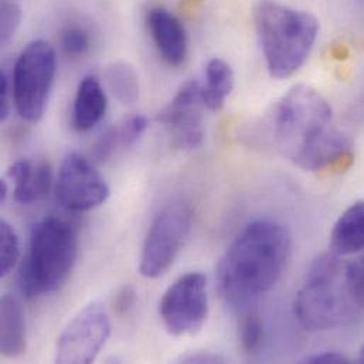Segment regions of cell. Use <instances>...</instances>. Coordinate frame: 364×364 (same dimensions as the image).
<instances>
[{
    "label": "cell",
    "mask_w": 364,
    "mask_h": 364,
    "mask_svg": "<svg viewBox=\"0 0 364 364\" xmlns=\"http://www.w3.org/2000/svg\"><path fill=\"white\" fill-rule=\"evenodd\" d=\"M271 129L281 155L304 171L343 169L352 161V144L338 129L332 107L309 85H295L278 101Z\"/></svg>",
    "instance_id": "cell-1"
},
{
    "label": "cell",
    "mask_w": 364,
    "mask_h": 364,
    "mask_svg": "<svg viewBox=\"0 0 364 364\" xmlns=\"http://www.w3.org/2000/svg\"><path fill=\"white\" fill-rule=\"evenodd\" d=\"M291 234L272 220L242 228L217 267V285L231 306L245 311L281 279L291 255Z\"/></svg>",
    "instance_id": "cell-2"
},
{
    "label": "cell",
    "mask_w": 364,
    "mask_h": 364,
    "mask_svg": "<svg viewBox=\"0 0 364 364\" xmlns=\"http://www.w3.org/2000/svg\"><path fill=\"white\" fill-rule=\"evenodd\" d=\"M364 309L356 262L333 252L318 257L294 301L298 323L308 332H326L352 323Z\"/></svg>",
    "instance_id": "cell-3"
},
{
    "label": "cell",
    "mask_w": 364,
    "mask_h": 364,
    "mask_svg": "<svg viewBox=\"0 0 364 364\" xmlns=\"http://www.w3.org/2000/svg\"><path fill=\"white\" fill-rule=\"evenodd\" d=\"M254 21L271 77L285 80L306 63L319 33L318 18L277 0H259Z\"/></svg>",
    "instance_id": "cell-4"
},
{
    "label": "cell",
    "mask_w": 364,
    "mask_h": 364,
    "mask_svg": "<svg viewBox=\"0 0 364 364\" xmlns=\"http://www.w3.org/2000/svg\"><path fill=\"white\" fill-rule=\"evenodd\" d=\"M78 257L75 228L57 217L38 221L30 235L27 255L20 265L18 282L26 298L54 294L68 281Z\"/></svg>",
    "instance_id": "cell-5"
},
{
    "label": "cell",
    "mask_w": 364,
    "mask_h": 364,
    "mask_svg": "<svg viewBox=\"0 0 364 364\" xmlns=\"http://www.w3.org/2000/svg\"><path fill=\"white\" fill-rule=\"evenodd\" d=\"M57 74V54L46 40L28 43L16 60L11 100L18 117L37 124L46 111Z\"/></svg>",
    "instance_id": "cell-6"
},
{
    "label": "cell",
    "mask_w": 364,
    "mask_h": 364,
    "mask_svg": "<svg viewBox=\"0 0 364 364\" xmlns=\"http://www.w3.org/2000/svg\"><path fill=\"white\" fill-rule=\"evenodd\" d=\"M193 225V210L184 201L166 204L154 218L141 252L139 271L145 278L165 275L182 252Z\"/></svg>",
    "instance_id": "cell-7"
},
{
    "label": "cell",
    "mask_w": 364,
    "mask_h": 364,
    "mask_svg": "<svg viewBox=\"0 0 364 364\" xmlns=\"http://www.w3.org/2000/svg\"><path fill=\"white\" fill-rule=\"evenodd\" d=\"M207 279L201 272H188L178 278L164 294L159 315L169 335L193 336L208 318Z\"/></svg>",
    "instance_id": "cell-8"
},
{
    "label": "cell",
    "mask_w": 364,
    "mask_h": 364,
    "mask_svg": "<svg viewBox=\"0 0 364 364\" xmlns=\"http://www.w3.org/2000/svg\"><path fill=\"white\" fill-rule=\"evenodd\" d=\"M111 335V319L104 305L94 302L80 311L57 339L55 362L88 364L97 360Z\"/></svg>",
    "instance_id": "cell-9"
},
{
    "label": "cell",
    "mask_w": 364,
    "mask_h": 364,
    "mask_svg": "<svg viewBox=\"0 0 364 364\" xmlns=\"http://www.w3.org/2000/svg\"><path fill=\"white\" fill-rule=\"evenodd\" d=\"M55 193L58 201L71 211H88L102 205L109 197V186L95 166L77 152L68 154L60 166Z\"/></svg>",
    "instance_id": "cell-10"
},
{
    "label": "cell",
    "mask_w": 364,
    "mask_h": 364,
    "mask_svg": "<svg viewBox=\"0 0 364 364\" xmlns=\"http://www.w3.org/2000/svg\"><path fill=\"white\" fill-rule=\"evenodd\" d=\"M204 109L200 82L188 80L159 112L158 122L165 127L178 149L193 151L204 141Z\"/></svg>",
    "instance_id": "cell-11"
},
{
    "label": "cell",
    "mask_w": 364,
    "mask_h": 364,
    "mask_svg": "<svg viewBox=\"0 0 364 364\" xmlns=\"http://www.w3.org/2000/svg\"><path fill=\"white\" fill-rule=\"evenodd\" d=\"M146 23L162 60L171 67L182 65L187 57V33L182 20L165 7H154L148 11Z\"/></svg>",
    "instance_id": "cell-12"
},
{
    "label": "cell",
    "mask_w": 364,
    "mask_h": 364,
    "mask_svg": "<svg viewBox=\"0 0 364 364\" xmlns=\"http://www.w3.org/2000/svg\"><path fill=\"white\" fill-rule=\"evenodd\" d=\"M6 178L13 184V197L20 204L41 201L53 184V172L46 161H17L7 169Z\"/></svg>",
    "instance_id": "cell-13"
},
{
    "label": "cell",
    "mask_w": 364,
    "mask_h": 364,
    "mask_svg": "<svg viewBox=\"0 0 364 364\" xmlns=\"http://www.w3.org/2000/svg\"><path fill=\"white\" fill-rule=\"evenodd\" d=\"M108 109L107 92L95 75H87L78 84L73 104V127L77 132H88L97 127Z\"/></svg>",
    "instance_id": "cell-14"
},
{
    "label": "cell",
    "mask_w": 364,
    "mask_h": 364,
    "mask_svg": "<svg viewBox=\"0 0 364 364\" xmlns=\"http://www.w3.org/2000/svg\"><path fill=\"white\" fill-rule=\"evenodd\" d=\"M26 321L21 302L6 294L0 304V350L6 359H17L26 352Z\"/></svg>",
    "instance_id": "cell-15"
},
{
    "label": "cell",
    "mask_w": 364,
    "mask_h": 364,
    "mask_svg": "<svg viewBox=\"0 0 364 364\" xmlns=\"http://www.w3.org/2000/svg\"><path fill=\"white\" fill-rule=\"evenodd\" d=\"M331 252L349 257L364 250V200L355 201L335 223L331 241Z\"/></svg>",
    "instance_id": "cell-16"
},
{
    "label": "cell",
    "mask_w": 364,
    "mask_h": 364,
    "mask_svg": "<svg viewBox=\"0 0 364 364\" xmlns=\"http://www.w3.org/2000/svg\"><path fill=\"white\" fill-rule=\"evenodd\" d=\"M149 121L144 115H132L109 128L95 144L94 158L100 162L108 161L118 149L134 146L145 135Z\"/></svg>",
    "instance_id": "cell-17"
},
{
    "label": "cell",
    "mask_w": 364,
    "mask_h": 364,
    "mask_svg": "<svg viewBox=\"0 0 364 364\" xmlns=\"http://www.w3.org/2000/svg\"><path fill=\"white\" fill-rule=\"evenodd\" d=\"M201 98L205 109L220 111L234 88V73L231 65L221 58H211L204 70Z\"/></svg>",
    "instance_id": "cell-18"
},
{
    "label": "cell",
    "mask_w": 364,
    "mask_h": 364,
    "mask_svg": "<svg viewBox=\"0 0 364 364\" xmlns=\"http://www.w3.org/2000/svg\"><path fill=\"white\" fill-rule=\"evenodd\" d=\"M105 81L114 98L122 105H134L139 100V74L131 63L124 60L111 63L105 70Z\"/></svg>",
    "instance_id": "cell-19"
},
{
    "label": "cell",
    "mask_w": 364,
    "mask_h": 364,
    "mask_svg": "<svg viewBox=\"0 0 364 364\" xmlns=\"http://www.w3.org/2000/svg\"><path fill=\"white\" fill-rule=\"evenodd\" d=\"M238 341L241 349L247 355L257 353L264 342V323L261 316L251 311L250 308L245 309V315L241 318L238 325Z\"/></svg>",
    "instance_id": "cell-20"
},
{
    "label": "cell",
    "mask_w": 364,
    "mask_h": 364,
    "mask_svg": "<svg viewBox=\"0 0 364 364\" xmlns=\"http://www.w3.org/2000/svg\"><path fill=\"white\" fill-rule=\"evenodd\" d=\"M60 44L63 53L68 58H81L91 48L90 31L77 23L65 26L60 36Z\"/></svg>",
    "instance_id": "cell-21"
},
{
    "label": "cell",
    "mask_w": 364,
    "mask_h": 364,
    "mask_svg": "<svg viewBox=\"0 0 364 364\" xmlns=\"http://www.w3.org/2000/svg\"><path fill=\"white\" fill-rule=\"evenodd\" d=\"M20 258V241L16 230L7 221L0 223V275L11 272Z\"/></svg>",
    "instance_id": "cell-22"
},
{
    "label": "cell",
    "mask_w": 364,
    "mask_h": 364,
    "mask_svg": "<svg viewBox=\"0 0 364 364\" xmlns=\"http://www.w3.org/2000/svg\"><path fill=\"white\" fill-rule=\"evenodd\" d=\"M23 10L18 0H0V43L7 46L20 28Z\"/></svg>",
    "instance_id": "cell-23"
},
{
    "label": "cell",
    "mask_w": 364,
    "mask_h": 364,
    "mask_svg": "<svg viewBox=\"0 0 364 364\" xmlns=\"http://www.w3.org/2000/svg\"><path fill=\"white\" fill-rule=\"evenodd\" d=\"M136 302V291L131 285L122 287L114 299V309L115 314L119 316L128 315L131 309L135 306Z\"/></svg>",
    "instance_id": "cell-24"
},
{
    "label": "cell",
    "mask_w": 364,
    "mask_h": 364,
    "mask_svg": "<svg viewBox=\"0 0 364 364\" xmlns=\"http://www.w3.org/2000/svg\"><path fill=\"white\" fill-rule=\"evenodd\" d=\"M178 363H224L225 359L217 353L211 352H203V350H196V352H188L186 355H182L176 359Z\"/></svg>",
    "instance_id": "cell-25"
},
{
    "label": "cell",
    "mask_w": 364,
    "mask_h": 364,
    "mask_svg": "<svg viewBox=\"0 0 364 364\" xmlns=\"http://www.w3.org/2000/svg\"><path fill=\"white\" fill-rule=\"evenodd\" d=\"M302 362L311 364L350 363V359L338 352H322V353H316L309 358H305Z\"/></svg>",
    "instance_id": "cell-26"
},
{
    "label": "cell",
    "mask_w": 364,
    "mask_h": 364,
    "mask_svg": "<svg viewBox=\"0 0 364 364\" xmlns=\"http://www.w3.org/2000/svg\"><path fill=\"white\" fill-rule=\"evenodd\" d=\"M11 85L9 84V78L4 73H1V84H0V119L4 121L10 112V107L13 105L10 101Z\"/></svg>",
    "instance_id": "cell-27"
},
{
    "label": "cell",
    "mask_w": 364,
    "mask_h": 364,
    "mask_svg": "<svg viewBox=\"0 0 364 364\" xmlns=\"http://www.w3.org/2000/svg\"><path fill=\"white\" fill-rule=\"evenodd\" d=\"M7 196H9V184H7V181L3 179L0 182V203H4Z\"/></svg>",
    "instance_id": "cell-28"
},
{
    "label": "cell",
    "mask_w": 364,
    "mask_h": 364,
    "mask_svg": "<svg viewBox=\"0 0 364 364\" xmlns=\"http://www.w3.org/2000/svg\"><path fill=\"white\" fill-rule=\"evenodd\" d=\"M356 267H358V272H359V278H360V284H362L364 294V255L356 262Z\"/></svg>",
    "instance_id": "cell-29"
},
{
    "label": "cell",
    "mask_w": 364,
    "mask_h": 364,
    "mask_svg": "<svg viewBox=\"0 0 364 364\" xmlns=\"http://www.w3.org/2000/svg\"><path fill=\"white\" fill-rule=\"evenodd\" d=\"M359 360L364 363V343L363 346H362V349H360V352H359Z\"/></svg>",
    "instance_id": "cell-30"
}]
</instances>
